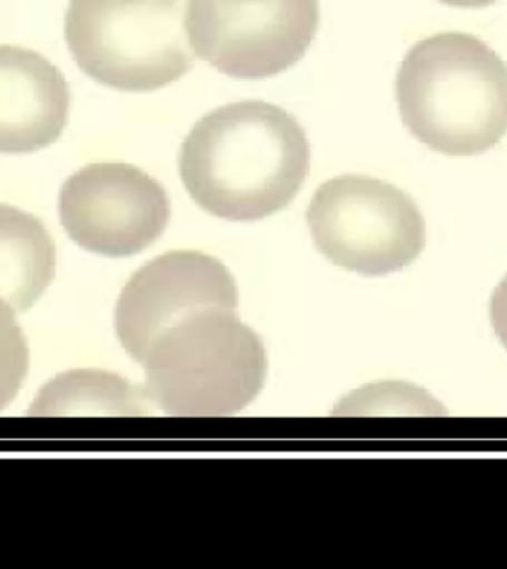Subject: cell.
I'll list each match as a JSON object with an SVG mask.
<instances>
[{"mask_svg": "<svg viewBox=\"0 0 507 569\" xmlns=\"http://www.w3.org/2000/svg\"><path fill=\"white\" fill-rule=\"evenodd\" d=\"M405 128L447 156H476L507 133V64L484 40L443 31L405 53L395 82Z\"/></svg>", "mask_w": 507, "mask_h": 569, "instance_id": "obj_2", "label": "cell"}, {"mask_svg": "<svg viewBox=\"0 0 507 569\" xmlns=\"http://www.w3.org/2000/svg\"><path fill=\"white\" fill-rule=\"evenodd\" d=\"M57 270V247L33 213L0 203V300L16 313L27 311L47 291Z\"/></svg>", "mask_w": 507, "mask_h": 569, "instance_id": "obj_10", "label": "cell"}, {"mask_svg": "<svg viewBox=\"0 0 507 569\" xmlns=\"http://www.w3.org/2000/svg\"><path fill=\"white\" fill-rule=\"evenodd\" d=\"M319 0H189L191 49L220 73L274 78L305 57L318 33Z\"/></svg>", "mask_w": 507, "mask_h": 569, "instance_id": "obj_6", "label": "cell"}, {"mask_svg": "<svg viewBox=\"0 0 507 569\" xmlns=\"http://www.w3.org/2000/svg\"><path fill=\"white\" fill-rule=\"evenodd\" d=\"M29 347L16 310L0 300V411L16 399L29 372Z\"/></svg>", "mask_w": 507, "mask_h": 569, "instance_id": "obj_12", "label": "cell"}, {"mask_svg": "<svg viewBox=\"0 0 507 569\" xmlns=\"http://www.w3.org/2000/svg\"><path fill=\"white\" fill-rule=\"evenodd\" d=\"M70 88L42 53L0 44V154H29L58 141L69 122Z\"/></svg>", "mask_w": 507, "mask_h": 569, "instance_id": "obj_9", "label": "cell"}, {"mask_svg": "<svg viewBox=\"0 0 507 569\" xmlns=\"http://www.w3.org/2000/svg\"><path fill=\"white\" fill-rule=\"evenodd\" d=\"M58 212L66 233L98 256H136L158 242L171 200L156 178L123 162L89 163L64 181Z\"/></svg>", "mask_w": 507, "mask_h": 569, "instance_id": "obj_7", "label": "cell"}, {"mask_svg": "<svg viewBox=\"0 0 507 569\" xmlns=\"http://www.w3.org/2000/svg\"><path fill=\"white\" fill-rule=\"evenodd\" d=\"M238 287L218 258L172 251L153 258L131 276L116 306V332L137 362L150 342L172 323L208 307L238 309Z\"/></svg>", "mask_w": 507, "mask_h": 569, "instance_id": "obj_8", "label": "cell"}, {"mask_svg": "<svg viewBox=\"0 0 507 569\" xmlns=\"http://www.w3.org/2000/svg\"><path fill=\"white\" fill-rule=\"evenodd\" d=\"M189 0H70L67 47L79 69L122 92L168 87L195 66Z\"/></svg>", "mask_w": 507, "mask_h": 569, "instance_id": "obj_4", "label": "cell"}, {"mask_svg": "<svg viewBox=\"0 0 507 569\" xmlns=\"http://www.w3.org/2000/svg\"><path fill=\"white\" fill-rule=\"evenodd\" d=\"M491 322L498 338L507 349V274L491 297Z\"/></svg>", "mask_w": 507, "mask_h": 569, "instance_id": "obj_13", "label": "cell"}, {"mask_svg": "<svg viewBox=\"0 0 507 569\" xmlns=\"http://www.w3.org/2000/svg\"><path fill=\"white\" fill-rule=\"evenodd\" d=\"M438 2L454 8L478 9L489 7V4L496 3L497 0H438Z\"/></svg>", "mask_w": 507, "mask_h": 569, "instance_id": "obj_14", "label": "cell"}, {"mask_svg": "<svg viewBox=\"0 0 507 569\" xmlns=\"http://www.w3.org/2000/svg\"><path fill=\"white\" fill-rule=\"evenodd\" d=\"M199 208L227 221L265 220L289 207L310 173L305 129L282 107L230 102L200 118L178 154Z\"/></svg>", "mask_w": 507, "mask_h": 569, "instance_id": "obj_1", "label": "cell"}, {"mask_svg": "<svg viewBox=\"0 0 507 569\" xmlns=\"http://www.w3.org/2000/svg\"><path fill=\"white\" fill-rule=\"evenodd\" d=\"M147 400L173 417L242 411L266 380L260 337L236 309L208 307L160 332L142 356Z\"/></svg>", "mask_w": 507, "mask_h": 569, "instance_id": "obj_3", "label": "cell"}, {"mask_svg": "<svg viewBox=\"0 0 507 569\" xmlns=\"http://www.w3.org/2000/svg\"><path fill=\"white\" fill-rule=\"evenodd\" d=\"M145 390L115 373L73 371L44 386L30 416H145Z\"/></svg>", "mask_w": 507, "mask_h": 569, "instance_id": "obj_11", "label": "cell"}, {"mask_svg": "<svg viewBox=\"0 0 507 569\" xmlns=\"http://www.w3.org/2000/svg\"><path fill=\"white\" fill-rule=\"evenodd\" d=\"M306 220L316 249L358 274L402 270L426 247L425 218L411 196L362 173H342L320 184Z\"/></svg>", "mask_w": 507, "mask_h": 569, "instance_id": "obj_5", "label": "cell"}]
</instances>
